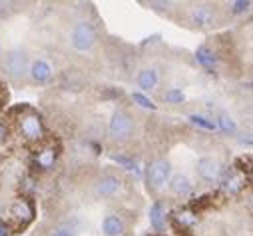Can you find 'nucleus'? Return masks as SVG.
I'll return each instance as SVG.
<instances>
[{"label": "nucleus", "instance_id": "obj_3", "mask_svg": "<svg viewBox=\"0 0 253 236\" xmlns=\"http://www.w3.org/2000/svg\"><path fill=\"white\" fill-rule=\"evenodd\" d=\"M108 128H110V136L114 140H126L132 132V120L126 112H114Z\"/></svg>", "mask_w": 253, "mask_h": 236}, {"label": "nucleus", "instance_id": "obj_8", "mask_svg": "<svg viewBox=\"0 0 253 236\" xmlns=\"http://www.w3.org/2000/svg\"><path fill=\"white\" fill-rule=\"evenodd\" d=\"M189 20H192V24L198 28H208L213 24L215 16L208 6H196V8H192V12H189Z\"/></svg>", "mask_w": 253, "mask_h": 236}, {"label": "nucleus", "instance_id": "obj_4", "mask_svg": "<svg viewBox=\"0 0 253 236\" xmlns=\"http://www.w3.org/2000/svg\"><path fill=\"white\" fill-rule=\"evenodd\" d=\"M20 130L22 134L28 138V140H40L42 134H44V128H42V120L36 116V114H26L22 120H20Z\"/></svg>", "mask_w": 253, "mask_h": 236}, {"label": "nucleus", "instance_id": "obj_5", "mask_svg": "<svg viewBox=\"0 0 253 236\" xmlns=\"http://www.w3.org/2000/svg\"><path fill=\"white\" fill-rule=\"evenodd\" d=\"M4 68L12 76H22L26 72V54L22 50H12L4 58Z\"/></svg>", "mask_w": 253, "mask_h": 236}, {"label": "nucleus", "instance_id": "obj_9", "mask_svg": "<svg viewBox=\"0 0 253 236\" xmlns=\"http://www.w3.org/2000/svg\"><path fill=\"white\" fill-rule=\"evenodd\" d=\"M102 232H104V236H122L124 234V220L116 214H108L102 220Z\"/></svg>", "mask_w": 253, "mask_h": 236}, {"label": "nucleus", "instance_id": "obj_25", "mask_svg": "<svg viewBox=\"0 0 253 236\" xmlns=\"http://www.w3.org/2000/svg\"><path fill=\"white\" fill-rule=\"evenodd\" d=\"M0 236H8V228L2 222H0Z\"/></svg>", "mask_w": 253, "mask_h": 236}, {"label": "nucleus", "instance_id": "obj_10", "mask_svg": "<svg viewBox=\"0 0 253 236\" xmlns=\"http://www.w3.org/2000/svg\"><path fill=\"white\" fill-rule=\"evenodd\" d=\"M30 76L36 82H46L52 76V68H50V64L46 60H34L30 64Z\"/></svg>", "mask_w": 253, "mask_h": 236}, {"label": "nucleus", "instance_id": "obj_24", "mask_svg": "<svg viewBox=\"0 0 253 236\" xmlns=\"http://www.w3.org/2000/svg\"><path fill=\"white\" fill-rule=\"evenodd\" d=\"M249 8V2H233V10L235 12H243Z\"/></svg>", "mask_w": 253, "mask_h": 236}, {"label": "nucleus", "instance_id": "obj_13", "mask_svg": "<svg viewBox=\"0 0 253 236\" xmlns=\"http://www.w3.org/2000/svg\"><path fill=\"white\" fill-rule=\"evenodd\" d=\"M150 222L156 230H164L166 228V212H164V206L160 202H156L152 208H150Z\"/></svg>", "mask_w": 253, "mask_h": 236}, {"label": "nucleus", "instance_id": "obj_16", "mask_svg": "<svg viewBox=\"0 0 253 236\" xmlns=\"http://www.w3.org/2000/svg\"><path fill=\"white\" fill-rule=\"evenodd\" d=\"M215 126H219V130L225 132V134H233V132L237 130L235 120H233L231 116H227V114H221V116L217 118V124H215Z\"/></svg>", "mask_w": 253, "mask_h": 236}, {"label": "nucleus", "instance_id": "obj_15", "mask_svg": "<svg viewBox=\"0 0 253 236\" xmlns=\"http://www.w3.org/2000/svg\"><path fill=\"white\" fill-rule=\"evenodd\" d=\"M12 214H14L16 218H24V220H30V218L34 216L32 206H30L26 200H18V202L12 206Z\"/></svg>", "mask_w": 253, "mask_h": 236}, {"label": "nucleus", "instance_id": "obj_18", "mask_svg": "<svg viewBox=\"0 0 253 236\" xmlns=\"http://www.w3.org/2000/svg\"><path fill=\"white\" fill-rule=\"evenodd\" d=\"M189 120H192L196 126L206 128V130H215L217 128L213 120H210V118H206V116H200V114H192V116H189Z\"/></svg>", "mask_w": 253, "mask_h": 236}, {"label": "nucleus", "instance_id": "obj_1", "mask_svg": "<svg viewBox=\"0 0 253 236\" xmlns=\"http://www.w3.org/2000/svg\"><path fill=\"white\" fill-rule=\"evenodd\" d=\"M169 172H171V166H169L168 160H164V158L154 160L150 164V168H148V182H150V186L154 190L164 188L166 182L169 180Z\"/></svg>", "mask_w": 253, "mask_h": 236}, {"label": "nucleus", "instance_id": "obj_22", "mask_svg": "<svg viewBox=\"0 0 253 236\" xmlns=\"http://www.w3.org/2000/svg\"><path fill=\"white\" fill-rule=\"evenodd\" d=\"M50 236H76V232H72L70 228H54Z\"/></svg>", "mask_w": 253, "mask_h": 236}, {"label": "nucleus", "instance_id": "obj_11", "mask_svg": "<svg viewBox=\"0 0 253 236\" xmlns=\"http://www.w3.org/2000/svg\"><path fill=\"white\" fill-rule=\"evenodd\" d=\"M169 188H171L173 194H177V196H185V194H189V190H192V182H189L187 176H183V174H175L173 178H171Z\"/></svg>", "mask_w": 253, "mask_h": 236}, {"label": "nucleus", "instance_id": "obj_21", "mask_svg": "<svg viewBox=\"0 0 253 236\" xmlns=\"http://www.w3.org/2000/svg\"><path fill=\"white\" fill-rule=\"evenodd\" d=\"M241 186H243V184H241V178H239V176H233V178H229V180L225 182V188H227L229 192H237Z\"/></svg>", "mask_w": 253, "mask_h": 236}, {"label": "nucleus", "instance_id": "obj_6", "mask_svg": "<svg viewBox=\"0 0 253 236\" xmlns=\"http://www.w3.org/2000/svg\"><path fill=\"white\" fill-rule=\"evenodd\" d=\"M198 174L202 176L204 180L213 182V180H217V178H219V174H221V166H219V162H217L215 158L206 156V158H200V160H198Z\"/></svg>", "mask_w": 253, "mask_h": 236}, {"label": "nucleus", "instance_id": "obj_14", "mask_svg": "<svg viewBox=\"0 0 253 236\" xmlns=\"http://www.w3.org/2000/svg\"><path fill=\"white\" fill-rule=\"evenodd\" d=\"M196 58H198V62H200L202 66H206V68H211V66L215 64V56H213V52H211L208 46H200Z\"/></svg>", "mask_w": 253, "mask_h": 236}, {"label": "nucleus", "instance_id": "obj_19", "mask_svg": "<svg viewBox=\"0 0 253 236\" xmlns=\"http://www.w3.org/2000/svg\"><path fill=\"white\" fill-rule=\"evenodd\" d=\"M132 100H134L138 106L146 108V110H156V104H154L146 94H142V92H134V94H132Z\"/></svg>", "mask_w": 253, "mask_h": 236}, {"label": "nucleus", "instance_id": "obj_20", "mask_svg": "<svg viewBox=\"0 0 253 236\" xmlns=\"http://www.w3.org/2000/svg\"><path fill=\"white\" fill-rule=\"evenodd\" d=\"M183 92L181 90H177V88H171V90H168L166 94H164V100H168V102H171V104H177V102H183Z\"/></svg>", "mask_w": 253, "mask_h": 236}, {"label": "nucleus", "instance_id": "obj_2", "mask_svg": "<svg viewBox=\"0 0 253 236\" xmlns=\"http://www.w3.org/2000/svg\"><path fill=\"white\" fill-rule=\"evenodd\" d=\"M94 42H96V32H94L92 24L78 22L74 32H72V46L76 50H80V52H86V50H90L94 46Z\"/></svg>", "mask_w": 253, "mask_h": 236}, {"label": "nucleus", "instance_id": "obj_12", "mask_svg": "<svg viewBox=\"0 0 253 236\" xmlns=\"http://www.w3.org/2000/svg\"><path fill=\"white\" fill-rule=\"evenodd\" d=\"M138 84H140L142 90H152V88H156V84H158V72H156L154 68L142 70L140 76H138Z\"/></svg>", "mask_w": 253, "mask_h": 236}, {"label": "nucleus", "instance_id": "obj_7", "mask_svg": "<svg viewBox=\"0 0 253 236\" xmlns=\"http://www.w3.org/2000/svg\"><path fill=\"white\" fill-rule=\"evenodd\" d=\"M120 188H122V180L118 178V176H112V174L102 176V178L96 182V186H94L98 196H114Z\"/></svg>", "mask_w": 253, "mask_h": 236}, {"label": "nucleus", "instance_id": "obj_23", "mask_svg": "<svg viewBox=\"0 0 253 236\" xmlns=\"http://www.w3.org/2000/svg\"><path fill=\"white\" fill-rule=\"evenodd\" d=\"M116 162H120V164H124L126 168H128V170H136V164L132 162V160H128V158H124V156H112Z\"/></svg>", "mask_w": 253, "mask_h": 236}, {"label": "nucleus", "instance_id": "obj_17", "mask_svg": "<svg viewBox=\"0 0 253 236\" xmlns=\"http://www.w3.org/2000/svg\"><path fill=\"white\" fill-rule=\"evenodd\" d=\"M54 160H56V152L52 150V148H46V150H42L38 156H36V162H38V166L40 168H50L52 164H54Z\"/></svg>", "mask_w": 253, "mask_h": 236}]
</instances>
